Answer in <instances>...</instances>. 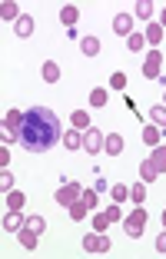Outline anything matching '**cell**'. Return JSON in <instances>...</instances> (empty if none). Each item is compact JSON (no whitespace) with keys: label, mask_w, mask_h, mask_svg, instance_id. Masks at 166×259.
Wrapping results in <instances>:
<instances>
[{"label":"cell","mask_w":166,"mask_h":259,"mask_svg":"<svg viewBox=\"0 0 166 259\" xmlns=\"http://www.w3.org/2000/svg\"><path fill=\"white\" fill-rule=\"evenodd\" d=\"M63 140V126L60 116L53 113L50 107L37 103L23 113V126H20V146L27 153H50L53 146Z\"/></svg>","instance_id":"6da1fadb"},{"label":"cell","mask_w":166,"mask_h":259,"mask_svg":"<svg viewBox=\"0 0 166 259\" xmlns=\"http://www.w3.org/2000/svg\"><path fill=\"white\" fill-rule=\"evenodd\" d=\"M143 229H146V209L136 206V209H130L127 220H123V233H127L130 239H136V236H143Z\"/></svg>","instance_id":"7a4b0ae2"},{"label":"cell","mask_w":166,"mask_h":259,"mask_svg":"<svg viewBox=\"0 0 166 259\" xmlns=\"http://www.w3.org/2000/svg\"><path fill=\"white\" fill-rule=\"evenodd\" d=\"M80 193H83V186H80V183H63L60 190H57V203H60L63 209H70V206L80 199Z\"/></svg>","instance_id":"3957f363"},{"label":"cell","mask_w":166,"mask_h":259,"mask_svg":"<svg viewBox=\"0 0 166 259\" xmlns=\"http://www.w3.org/2000/svg\"><path fill=\"white\" fill-rule=\"evenodd\" d=\"M83 249H87V252H110V236L93 229L90 236H83Z\"/></svg>","instance_id":"277c9868"},{"label":"cell","mask_w":166,"mask_h":259,"mask_svg":"<svg viewBox=\"0 0 166 259\" xmlns=\"http://www.w3.org/2000/svg\"><path fill=\"white\" fill-rule=\"evenodd\" d=\"M103 133H100V130H83V150H87V153H90V156H97V153L100 150H103Z\"/></svg>","instance_id":"5b68a950"},{"label":"cell","mask_w":166,"mask_h":259,"mask_svg":"<svg viewBox=\"0 0 166 259\" xmlns=\"http://www.w3.org/2000/svg\"><path fill=\"white\" fill-rule=\"evenodd\" d=\"M159 67H163V54L159 50H150L143 60V76L146 80H159Z\"/></svg>","instance_id":"8992f818"},{"label":"cell","mask_w":166,"mask_h":259,"mask_svg":"<svg viewBox=\"0 0 166 259\" xmlns=\"http://www.w3.org/2000/svg\"><path fill=\"white\" fill-rule=\"evenodd\" d=\"M23 213L20 209H7V216H4V233H20V226H23Z\"/></svg>","instance_id":"52a82bcc"},{"label":"cell","mask_w":166,"mask_h":259,"mask_svg":"<svg viewBox=\"0 0 166 259\" xmlns=\"http://www.w3.org/2000/svg\"><path fill=\"white\" fill-rule=\"evenodd\" d=\"M0 17H4V23H17L20 20V7H17L14 0H4L0 4Z\"/></svg>","instance_id":"ba28073f"},{"label":"cell","mask_w":166,"mask_h":259,"mask_svg":"<svg viewBox=\"0 0 166 259\" xmlns=\"http://www.w3.org/2000/svg\"><path fill=\"white\" fill-rule=\"evenodd\" d=\"M113 33H123V37H130V33H133V17H130V14H116Z\"/></svg>","instance_id":"9c48e42d"},{"label":"cell","mask_w":166,"mask_h":259,"mask_svg":"<svg viewBox=\"0 0 166 259\" xmlns=\"http://www.w3.org/2000/svg\"><path fill=\"white\" fill-rule=\"evenodd\" d=\"M33 27H37V23H33V17L20 14V20L14 23V33H17V37H30V33H33Z\"/></svg>","instance_id":"30bf717a"},{"label":"cell","mask_w":166,"mask_h":259,"mask_svg":"<svg viewBox=\"0 0 166 259\" xmlns=\"http://www.w3.org/2000/svg\"><path fill=\"white\" fill-rule=\"evenodd\" d=\"M159 176V169H156V163L150 160V156H146L143 163H140V180H143V183H153V180H156Z\"/></svg>","instance_id":"8fae6325"},{"label":"cell","mask_w":166,"mask_h":259,"mask_svg":"<svg viewBox=\"0 0 166 259\" xmlns=\"http://www.w3.org/2000/svg\"><path fill=\"white\" fill-rule=\"evenodd\" d=\"M103 150L110 153V156H120V153H123V137H120V133H110V137L103 140Z\"/></svg>","instance_id":"7c38bea8"},{"label":"cell","mask_w":166,"mask_h":259,"mask_svg":"<svg viewBox=\"0 0 166 259\" xmlns=\"http://www.w3.org/2000/svg\"><path fill=\"white\" fill-rule=\"evenodd\" d=\"M76 20H80V10H76L73 4H67V7L60 10V23L67 27V30H73V23H76Z\"/></svg>","instance_id":"4fadbf2b"},{"label":"cell","mask_w":166,"mask_h":259,"mask_svg":"<svg viewBox=\"0 0 166 259\" xmlns=\"http://www.w3.org/2000/svg\"><path fill=\"white\" fill-rule=\"evenodd\" d=\"M40 76H44L47 83H57V80H60V63H53V60H47L44 67H40Z\"/></svg>","instance_id":"5bb4252c"},{"label":"cell","mask_w":166,"mask_h":259,"mask_svg":"<svg viewBox=\"0 0 166 259\" xmlns=\"http://www.w3.org/2000/svg\"><path fill=\"white\" fill-rule=\"evenodd\" d=\"M63 146H67V150H80L83 146V130H67V133H63Z\"/></svg>","instance_id":"9a60e30c"},{"label":"cell","mask_w":166,"mask_h":259,"mask_svg":"<svg viewBox=\"0 0 166 259\" xmlns=\"http://www.w3.org/2000/svg\"><path fill=\"white\" fill-rule=\"evenodd\" d=\"M143 143H146V146H159V143H163V130L150 123V126L143 130Z\"/></svg>","instance_id":"2e32d148"},{"label":"cell","mask_w":166,"mask_h":259,"mask_svg":"<svg viewBox=\"0 0 166 259\" xmlns=\"http://www.w3.org/2000/svg\"><path fill=\"white\" fill-rule=\"evenodd\" d=\"M70 123H73V130H90V113L87 110H73V116H70Z\"/></svg>","instance_id":"e0dca14e"},{"label":"cell","mask_w":166,"mask_h":259,"mask_svg":"<svg viewBox=\"0 0 166 259\" xmlns=\"http://www.w3.org/2000/svg\"><path fill=\"white\" fill-rule=\"evenodd\" d=\"M150 123L153 126H159V130H166V107H150Z\"/></svg>","instance_id":"ac0fdd59"},{"label":"cell","mask_w":166,"mask_h":259,"mask_svg":"<svg viewBox=\"0 0 166 259\" xmlns=\"http://www.w3.org/2000/svg\"><path fill=\"white\" fill-rule=\"evenodd\" d=\"M150 160L156 163V169H159V173H166V146H163V143H159V146H153Z\"/></svg>","instance_id":"d6986e66"},{"label":"cell","mask_w":166,"mask_h":259,"mask_svg":"<svg viewBox=\"0 0 166 259\" xmlns=\"http://www.w3.org/2000/svg\"><path fill=\"white\" fill-rule=\"evenodd\" d=\"M80 50H83L87 57H97V54H100V40H97V37H83V40H80Z\"/></svg>","instance_id":"ffe728a7"},{"label":"cell","mask_w":166,"mask_h":259,"mask_svg":"<svg viewBox=\"0 0 166 259\" xmlns=\"http://www.w3.org/2000/svg\"><path fill=\"white\" fill-rule=\"evenodd\" d=\"M23 203H27V196H23L20 190H10L7 193V209H23Z\"/></svg>","instance_id":"44dd1931"},{"label":"cell","mask_w":166,"mask_h":259,"mask_svg":"<svg viewBox=\"0 0 166 259\" xmlns=\"http://www.w3.org/2000/svg\"><path fill=\"white\" fill-rule=\"evenodd\" d=\"M106 100H110V93H106L103 87H97V90L90 93V107H97V110H100V107H106Z\"/></svg>","instance_id":"7402d4cb"},{"label":"cell","mask_w":166,"mask_h":259,"mask_svg":"<svg viewBox=\"0 0 166 259\" xmlns=\"http://www.w3.org/2000/svg\"><path fill=\"white\" fill-rule=\"evenodd\" d=\"M143 37H146V44H159V40H163V27H159V23H150Z\"/></svg>","instance_id":"603a6c76"},{"label":"cell","mask_w":166,"mask_h":259,"mask_svg":"<svg viewBox=\"0 0 166 259\" xmlns=\"http://www.w3.org/2000/svg\"><path fill=\"white\" fill-rule=\"evenodd\" d=\"M127 47L133 50V54H140V50L146 47V37H143V33H130V37H127Z\"/></svg>","instance_id":"cb8c5ba5"},{"label":"cell","mask_w":166,"mask_h":259,"mask_svg":"<svg viewBox=\"0 0 166 259\" xmlns=\"http://www.w3.org/2000/svg\"><path fill=\"white\" fill-rule=\"evenodd\" d=\"M130 199H133L136 206H143V199H146V186H143V183H133V186H130Z\"/></svg>","instance_id":"d4e9b609"},{"label":"cell","mask_w":166,"mask_h":259,"mask_svg":"<svg viewBox=\"0 0 166 259\" xmlns=\"http://www.w3.org/2000/svg\"><path fill=\"white\" fill-rule=\"evenodd\" d=\"M80 203L93 213V209H97V190H83V193H80Z\"/></svg>","instance_id":"484cf974"},{"label":"cell","mask_w":166,"mask_h":259,"mask_svg":"<svg viewBox=\"0 0 166 259\" xmlns=\"http://www.w3.org/2000/svg\"><path fill=\"white\" fill-rule=\"evenodd\" d=\"M136 17H140V20H150L153 17V4L150 0H140V4H136Z\"/></svg>","instance_id":"4316f807"},{"label":"cell","mask_w":166,"mask_h":259,"mask_svg":"<svg viewBox=\"0 0 166 259\" xmlns=\"http://www.w3.org/2000/svg\"><path fill=\"white\" fill-rule=\"evenodd\" d=\"M93 229H97V233H106V229H110V216L97 213V216H93Z\"/></svg>","instance_id":"83f0119b"},{"label":"cell","mask_w":166,"mask_h":259,"mask_svg":"<svg viewBox=\"0 0 166 259\" xmlns=\"http://www.w3.org/2000/svg\"><path fill=\"white\" fill-rule=\"evenodd\" d=\"M0 190H4V196L14 190V176H10V169H4V173H0Z\"/></svg>","instance_id":"f1b7e54d"},{"label":"cell","mask_w":166,"mask_h":259,"mask_svg":"<svg viewBox=\"0 0 166 259\" xmlns=\"http://www.w3.org/2000/svg\"><path fill=\"white\" fill-rule=\"evenodd\" d=\"M103 213H106V216H110V223H116V220H123V213H120V203H110V206H106V209H103Z\"/></svg>","instance_id":"f546056e"},{"label":"cell","mask_w":166,"mask_h":259,"mask_svg":"<svg viewBox=\"0 0 166 259\" xmlns=\"http://www.w3.org/2000/svg\"><path fill=\"white\" fill-rule=\"evenodd\" d=\"M130 196V190L127 186H120V183H113V203H123V199Z\"/></svg>","instance_id":"4dcf8cb0"},{"label":"cell","mask_w":166,"mask_h":259,"mask_svg":"<svg viewBox=\"0 0 166 259\" xmlns=\"http://www.w3.org/2000/svg\"><path fill=\"white\" fill-rule=\"evenodd\" d=\"M110 87H113V90H123V87H127V73H113L110 76Z\"/></svg>","instance_id":"1f68e13d"},{"label":"cell","mask_w":166,"mask_h":259,"mask_svg":"<svg viewBox=\"0 0 166 259\" xmlns=\"http://www.w3.org/2000/svg\"><path fill=\"white\" fill-rule=\"evenodd\" d=\"M7 163H10V150H7V143H4V146H0V166L7 169Z\"/></svg>","instance_id":"d6a6232c"},{"label":"cell","mask_w":166,"mask_h":259,"mask_svg":"<svg viewBox=\"0 0 166 259\" xmlns=\"http://www.w3.org/2000/svg\"><path fill=\"white\" fill-rule=\"evenodd\" d=\"M156 252H166V226H163V233L156 236Z\"/></svg>","instance_id":"836d02e7"},{"label":"cell","mask_w":166,"mask_h":259,"mask_svg":"<svg viewBox=\"0 0 166 259\" xmlns=\"http://www.w3.org/2000/svg\"><path fill=\"white\" fill-rule=\"evenodd\" d=\"M159 27H166V7L159 10Z\"/></svg>","instance_id":"e575fe53"},{"label":"cell","mask_w":166,"mask_h":259,"mask_svg":"<svg viewBox=\"0 0 166 259\" xmlns=\"http://www.w3.org/2000/svg\"><path fill=\"white\" fill-rule=\"evenodd\" d=\"M163 226H166V209H163Z\"/></svg>","instance_id":"d590c367"},{"label":"cell","mask_w":166,"mask_h":259,"mask_svg":"<svg viewBox=\"0 0 166 259\" xmlns=\"http://www.w3.org/2000/svg\"><path fill=\"white\" fill-rule=\"evenodd\" d=\"M163 103H166V97H163Z\"/></svg>","instance_id":"8d00e7d4"}]
</instances>
